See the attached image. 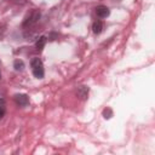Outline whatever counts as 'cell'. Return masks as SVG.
<instances>
[{
  "mask_svg": "<svg viewBox=\"0 0 155 155\" xmlns=\"http://www.w3.org/2000/svg\"><path fill=\"white\" fill-rule=\"evenodd\" d=\"M8 1H13L16 4H23L24 2V0H8Z\"/></svg>",
  "mask_w": 155,
  "mask_h": 155,
  "instance_id": "cell-11",
  "label": "cell"
},
{
  "mask_svg": "<svg viewBox=\"0 0 155 155\" xmlns=\"http://www.w3.org/2000/svg\"><path fill=\"white\" fill-rule=\"evenodd\" d=\"M30 67H31L33 75H34L36 79H42V78H44L45 70H44V64H42V62H41L40 58H38V57L31 58V61H30Z\"/></svg>",
  "mask_w": 155,
  "mask_h": 155,
  "instance_id": "cell-2",
  "label": "cell"
},
{
  "mask_svg": "<svg viewBox=\"0 0 155 155\" xmlns=\"http://www.w3.org/2000/svg\"><path fill=\"white\" fill-rule=\"evenodd\" d=\"M0 80H1V70H0Z\"/></svg>",
  "mask_w": 155,
  "mask_h": 155,
  "instance_id": "cell-14",
  "label": "cell"
},
{
  "mask_svg": "<svg viewBox=\"0 0 155 155\" xmlns=\"http://www.w3.org/2000/svg\"><path fill=\"white\" fill-rule=\"evenodd\" d=\"M57 35L54 34V33H51V36H50V40H54V38H56Z\"/></svg>",
  "mask_w": 155,
  "mask_h": 155,
  "instance_id": "cell-12",
  "label": "cell"
},
{
  "mask_svg": "<svg viewBox=\"0 0 155 155\" xmlns=\"http://www.w3.org/2000/svg\"><path fill=\"white\" fill-rule=\"evenodd\" d=\"M13 98H15L16 104L22 107V108H24V107H27L29 104V97L27 94H24V93H17V94H15Z\"/></svg>",
  "mask_w": 155,
  "mask_h": 155,
  "instance_id": "cell-3",
  "label": "cell"
},
{
  "mask_svg": "<svg viewBox=\"0 0 155 155\" xmlns=\"http://www.w3.org/2000/svg\"><path fill=\"white\" fill-rule=\"evenodd\" d=\"M40 17H41V12H40L39 10H33V11L25 17V19L23 21V24H22L23 29H24V30H28V29L33 28V27L39 22Z\"/></svg>",
  "mask_w": 155,
  "mask_h": 155,
  "instance_id": "cell-1",
  "label": "cell"
},
{
  "mask_svg": "<svg viewBox=\"0 0 155 155\" xmlns=\"http://www.w3.org/2000/svg\"><path fill=\"white\" fill-rule=\"evenodd\" d=\"M103 116H104V119H110L113 116V110L110 108H105L103 110Z\"/></svg>",
  "mask_w": 155,
  "mask_h": 155,
  "instance_id": "cell-10",
  "label": "cell"
},
{
  "mask_svg": "<svg viewBox=\"0 0 155 155\" xmlns=\"http://www.w3.org/2000/svg\"><path fill=\"white\" fill-rule=\"evenodd\" d=\"M113 1H117V2H120V1H121V0H113Z\"/></svg>",
  "mask_w": 155,
  "mask_h": 155,
  "instance_id": "cell-13",
  "label": "cell"
},
{
  "mask_svg": "<svg viewBox=\"0 0 155 155\" xmlns=\"http://www.w3.org/2000/svg\"><path fill=\"white\" fill-rule=\"evenodd\" d=\"M88 92H90V88L88 86H79L78 90H76V96L81 99V101H85L87 97H88Z\"/></svg>",
  "mask_w": 155,
  "mask_h": 155,
  "instance_id": "cell-5",
  "label": "cell"
},
{
  "mask_svg": "<svg viewBox=\"0 0 155 155\" xmlns=\"http://www.w3.org/2000/svg\"><path fill=\"white\" fill-rule=\"evenodd\" d=\"M96 15L99 18H107L110 15V10L104 5H99V6L96 7Z\"/></svg>",
  "mask_w": 155,
  "mask_h": 155,
  "instance_id": "cell-4",
  "label": "cell"
},
{
  "mask_svg": "<svg viewBox=\"0 0 155 155\" xmlns=\"http://www.w3.org/2000/svg\"><path fill=\"white\" fill-rule=\"evenodd\" d=\"M46 42H47V38H46V36H44V35L39 36L38 40H36V42H35V47H36V50H38L39 52H41L42 48L45 47Z\"/></svg>",
  "mask_w": 155,
  "mask_h": 155,
  "instance_id": "cell-7",
  "label": "cell"
},
{
  "mask_svg": "<svg viewBox=\"0 0 155 155\" xmlns=\"http://www.w3.org/2000/svg\"><path fill=\"white\" fill-rule=\"evenodd\" d=\"M6 111V103L4 98H0V119H2V116L5 115Z\"/></svg>",
  "mask_w": 155,
  "mask_h": 155,
  "instance_id": "cell-9",
  "label": "cell"
},
{
  "mask_svg": "<svg viewBox=\"0 0 155 155\" xmlns=\"http://www.w3.org/2000/svg\"><path fill=\"white\" fill-rule=\"evenodd\" d=\"M103 29H104V23L102 21H94L93 22V24H92V31L94 34H97V35L101 34L103 31Z\"/></svg>",
  "mask_w": 155,
  "mask_h": 155,
  "instance_id": "cell-6",
  "label": "cell"
},
{
  "mask_svg": "<svg viewBox=\"0 0 155 155\" xmlns=\"http://www.w3.org/2000/svg\"><path fill=\"white\" fill-rule=\"evenodd\" d=\"M13 68H15L16 71H22V70L24 69V63H23V61H22V59H16V61L13 62Z\"/></svg>",
  "mask_w": 155,
  "mask_h": 155,
  "instance_id": "cell-8",
  "label": "cell"
}]
</instances>
